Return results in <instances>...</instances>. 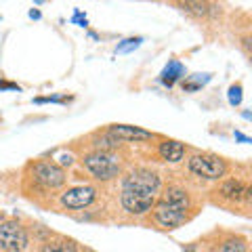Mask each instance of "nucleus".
Segmentation results:
<instances>
[{"label":"nucleus","instance_id":"f257e3e1","mask_svg":"<svg viewBox=\"0 0 252 252\" xmlns=\"http://www.w3.org/2000/svg\"><path fill=\"white\" fill-rule=\"evenodd\" d=\"M160 189V177L152 170L137 168L124 179L120 202L130 215H145L154 208L156 191Z\"/></svg>","mask_w":252,"mask_h":252},{"label":"nucleus","instance_id":"f03ea898","mask_svg":"<svg viewBox=\"0 0 252 252\" xmlns=\"http://www.w3.org/2000/svg\"><path fill=\"white\" fill-rule=\"evenodd\" d=\"M82 164L93 172V177L99 181H109V179L118 177V172H120V164L114 160V156H109L105 152H94V154L84 156Z\"/></svg>","mask_w":252,"mask_h":252},{"label":"nucleus","instance_id":"7ed1b4c3","mask_svg":"<svg viewBox=\"0 0 252 252\" xmlns=\"http://www.w3.org/2000/svg\"><path fill=\"white\" fill-rule=\"evenodd\" d=\"M189 168L191 172H195L198 177H204V179H219L225 175V162L220 160L219 156H212V154H195L191 156L189 160Z\"/></svg>","mask_w":252,"mask_h":252},{"label":"nucleus","instance_id":"20e7f679","mask_svg":"<svg viewBox=\"0 0 252 252\" xmlns=\"http://www.w3.org/2000/svg\"><path fill=\"white\" fill-rule=\"evenodd\" d=\"M0 248L4 252H21L28 248V233L17 220L0 225Z\"/></svg>","mask_w":252,"mask_h":252},{"label":"nucleus","instance_id":"39448f33","mask_svg":"<svg viewBox=\"0 0 252 252\" xmlns=\"http://www.w3.org/2000/svg\"><path fill=\"white\" fill-rule=\"evenodd\" d=\"M32 170H34V179L38 181V183L44 185V187H51V189L61 187L67 181L65 172H63L61 166H57V164H53V162H46V160L36 162Z\"/></svg>","mask_w":252,"mask_h":252},{"label":"nucleus","instance_id":"423d86ee","mask_svg":"<svg viewBox=\"0 0 252 252\" xmlns=\"http://www.w3.org/2000/svg\"><path fill=\"white\" fill-rule=\"evenodd\" d=\"M154 217L162 227H166V229H175V227H179L181 223H185L187 210L177 208V206H172V204H166V202L160 200L154 206Z\"/></svg>","mask_w":252,"mask_h":252},{"label":"nucleus","instance_id":"0eeeda50","mask_svg":"<svg viewBox=\"0 0 252 252\" xmlns=\"http://www.w3.org/2000/svg\"><path fill=\"white\" fill-rule=\"evenodd\" d=\"M97 198V189L93 185H80V187H72L61 195V204L65 208H84L93 204V200Z\"/></svg>","mask_w":252,"mask_h":252},{"label":"nucleus","instance_id":"6e6552de","mask_svg":"<svg viewBox=\"0 0 252 252\" xmlns=\"http://www.w3.org/2000/svg\"><path fill=\"white\" fill-rule=\"evenodd\" d=\"M109 135L118 141H145V139H152V132L143 130L139 126H128V124H114L109 126Z\"/></svg>","mask_w":252,"mask_h":252},{"label":"nucleus","instance_id":"1a4fd4ad","mask_svg":"<svg viewBox=\"0 0 252 252\" xmlns=\"http://www.w3.org/2000/svg\"><path fill=\"white\" fill-rule=\"evenodd\" d=\"M185 154V145L179 143V141H164L160 143V156L166 162H179Z\"/></svg>","mask_w":252,"mask_h":252},{"label":"nucleus","instance_id":"9d476101","mask_svg":"<svg viewBox=\"0 0 252 252\" xmlns=\"http://www.w3.org/2000/svg\"><path fill=\"white\" fill-rule=\"evenodd\" d=\"M162 202L172 204V206L183 208V210H187V208H189V198H187V191H183V189H181V187H168L166 191H164V195H162Z\"/></svg>","mask_w":252,"mask_h":252},{"label":"nucleus","instance_id":"9b49d317","mask_svg":"<svg viewBox=\"0 0 252 252\" xmlns=\"http://www.w3.org/2000/svg\"><path fill=\"white\" fill-rule=\"evenodd\" d=\"M220 193H223L225 198H229V200H240V198H242V193L246 195V198H250V189H248V187H244L240 181H235V179L225 181V183L220 185Z\"/></svg>","mask_w":252,"mask_h":252},{"label":"nucleus","instance_id":"f8f14e48","mask_svg":"<svg viewBox=\"0 0 252 252\" xmlns=\"http://www.w3.org/2000/svg\"><path fill=\"white\" fill-rule=\"evenodd\" d=\"M183 74H185V67L181 65L179 61H170L168 65L162 69V78H160V80H162V84L172 86V84H175Z\"/></svg>","mask_w":252,"mask_h":252},{"label":"nucleus","instance_id":"ddd939ff","mask_svg":"<svg viewBox=\"0 0 252 252\" xmlns=\"http://www.w3.org/2000/svg\"><path fill=\"white\" fill-rule=\"evenodd\" d=\"M40 252H76V244L72 240H57L44 244Z\"/></svg>","mask_w":252,"mask_h":252},{"label":"nucleus","instance_id":"4468645a","mask_svg":"<svg viewBox=\"0 0 252 252\" xmlns=\"http://www.w3.org/2000/svg\"><path fill=\"white\" fill-rule=\"evenodd\" d=\"M210 80V76L208 74H195V76H191L189 80H185L183 82V91H198L202 84H206Z\"/></svg>","mask_w":252,"mask_h":252},{"label":"nucleus","instance_id":"2eb2a0df","mask_svg":"<svg viewBox=\"0 0 252 252\" xmlns=\"http://www.w3.org/2000/svg\"><path fill=\"white\" fill-rule=\"evenodd\" d=\"M219 252H246V244L240 238H231V240H225L220 244V250Z\"/></svg>","mask_w":252,"mask_h":252},{"label":"nucleus","instance_id":"dca6fc26","mask_svg":"<svg viewBox=\"0 0 252 252\" xmlns=\"http://www.w3.org/2000/svg\"><path fill=\"white\" fill-rule=\"evenodd\" d=\"M118 145H120V141H118V139H114L112 135H109V132H107V135H101V139L97 141V143H94V147H97L99 149V152H109V149H116Z\"/></svg>","mask_w":252,"mask_h":252},{"label":"nucleus","instance_id":"f3484780","mask_svg":"<svg viewBox=\"0 0 252 252\" xmlns=\"http://www.w3.org/2000/svg\"><path fill=\"white\" fill-rule=\"evenodd\" d=\"M141 42H143V38H128V40H124L122 44H118L116 53H130V51H135Z\"/></svg>","mask_w":252,"mask_h":252},{"label":"nucleus","instance_id":"a211bd4d","mask_svg":"<svg viewBox=\"0 0 252 252\" xmlns=\"http://www.w3.org/2000/svg\"><path fill=\"white\" fill-rule=\"evenodd\" d=\"M229 103L231 105H240L242 103V86L240 84H233L229 89Z\"/></svg>","mask_w":252,"mask_h":252},{"label":"nucleus","instance_id":"6ab92c4d","mask_svg":"<svg viewBox=\"0 0 252 252\" xmlns=\"http://www.w3.org/2000/svg\"><path fill=\"white\" fill-rule=\"evenodd\" d=\"M59 162L63 164V166H72V164H74V156H72V154H67V156H65V154H63Z\"/></svg>","mask_w":252,"mask_h":252},{"label":"nucleus","instance_id":"aec40b11","mask_svg":"<svg viewBox=\"0 0 252 252\" xmlns=\"http://www.w3.org/2000/svg\"><path fill=\"white\" fill-rule=\"evenodd\" d=\"M4 89H13V91H19V86H17V84H11V82H0V91H4Z\"/></svg>","mask_w":252,"mask_h":252},{"label":"nucleus","instance_id":"412c9836","mask_svg":"<svg viewBox=\"0 0 252 252\" xmlns=\"http://www.w3.org/2000/svg\"><path fill=\"white\" fill-rule=\"evenodd\" d=\"M235 139H238V141H244V143H250V139H248L246 135H242L240 130H235Z\"/></svg>","mask_w":252,"mask_h":252},{"label":"nucleus","instance_id":"4be33fe9","mask_svg":"<svg viewBox=\"0 0 252 252\" xmlns=\"http://www.w3.org/2000/svg\"><path fill=\"white\" fill-rule=\"evenodd\" d=\"M30 17H32V19H40V11H34V9H32V11H30Z\"/></svg>","mask_w":252,"mask_h":252}]
</instances>
